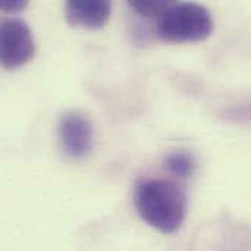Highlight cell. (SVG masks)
<instances>
[{
	"mask_svg": "<svg viewBox=\"0 0 251 251\" xmlns=\"http://www.w3.org/2000/svg\"><path fill=\"white\" fill-rule=\"evenodd\" d=\"M112 3L106 0H69L65 4V19L71 26L99 29L110 18Z\"/></svg>",
	"mask_w": 251,
	"mask_h": 251,
	"instance_id": "cell-5",
	"label": "cell"
},
{
	"mask_svg": "<svg viewBox=\"0 0 251 251\" xmlns=\"http://www.w3.org/2000/svg\"><path fill=\"white\" fill-rule=\"evenodd\" d=\"M215 28L210 10L199 3H172L156 22V35L168 43L207 40Z\"/></svg>",
	"mask_w": 251,
	"mask_h": 251,
	"instance_id": "cell-2",
	"label": "cell"
},
{
	"mask_svg": "<svg viewBox=\"0 0 251 251\" xmlns=\"http://www.w3.org/2000/svg\"><path fill=\"white\" fill-rule=\"evenodd\" d=\"M172 3L174 1L166 0H131L128 4L134 12H137L143 18L159 19Z\"/></svg>",
	"mask_w": 251,
	"mask_h": 251,
	"instance_id": "cell-7",
	"label": "cell"
},
{
	"mask_svg": "<svg viewBox=\"0 0 251 251\" xmlns=\"http://www.w3.org/2000/svg\"><path fill=\"white\" fill-rule=\"evenodd\" d=\"M59 143L71 159L88 156L94 146V128L91 121L79 112H66L57 125Z\"/></svg>",
	"mask_w": 251,
	"mask_h": 251,
	"instance_id": "cell-4",
	"label": "cell"
},
{
	"mask_svg": "<svg viewBox=\"0 0 251 251\" xmlns=\"http://www.w3.org/2000/svg\"><path fill=\"white\" fill-rule=\"evenodd\" d=\"M165 168L172 176L178 179H187L194 174L196 159L190 151L176 150L165 157Z\"/></svg>",
	"mask_w": 251,
	"mask_h": 251,
	"instance_id": "cell-6",
	"label": "cell"
},
{
	"mask_svg": "<svg viewBox=\"0 0 251 251\" xmlns=\"http://www.w3.org/2000/svg\"><path fill=\"white\" fill-rule=\"evenodd\" d=\"M138 216L162 234H175L185 222L188 212L187 193L175 181L165 178L141 179L134 191Z\"/></svg>",
	"mask_w": 251,
	"mask_h": 251,
	"instance_id": "cell-1",
	"label": "cell"
},
{
	"mask_svg": "<svg viewBox=\"0 0 251 251\" xmlns=\"http://www.w3.org/2000/svg\"><path fill=\"white\" fill-rule=\"evenodd\" d=\"M28 6V1L25 0H0V12L7 13H16L24 10Z\"/></svg>",
	"mask_w": 251,
	"mask_h": 251,
	"instance_id": "cell-8",
	"label": "cell"
},
{
	"mask_svg": "<svg viewBox=\"0 0 251 251\" xmlns=\"http://www.w3.org/2000/svg\"><path fill=\"white\" fill-rule=\"evenodd\" d=\"M35 54L29 25L21 18H0V63L7 69L28 63Z\"/></svg>",
	"mask_w": 251,
	"mask_h": 251,
	"instance_id": "cell-3",
	"label": "cell"
}]
</instances>
